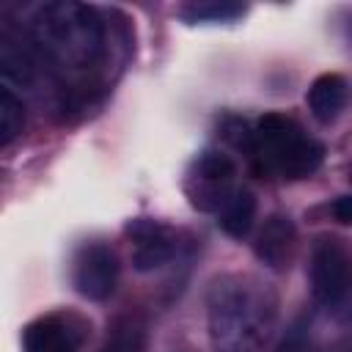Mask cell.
I'll return each instance as SVG.
<instances>
[{"mask_svg": "<svg viewBox=\"0 0 352 352\" xmlns=\"http://www.w3.org/2000/svg\"><path fill=\"white\" fill-rule=\"evenodd\" d=\"M248 6L242 3H228V0H195V3H184L179 6V19L187 25H226V22H236L239 16H245Z\"/></svg>", "mask_w": 352, "mask_h": 352, "instance_id": "12", "label": "cell"}, {"mask_svg": "<svg viewBox=\"0 0 352 352\" xmlns=\"http://www.w3.org/2000/svg\"><path fill=\"white\" fill-rule=\"evenodd\" d=\"M182 190L195 212H220L239 190L236 162L220 148H204L187 162Z\"/></svg>", "mask_w": 352, "mask_h": 352, "instance_id": "5", "label": "cell"}, {"mask_svg": "<svg viewBox=\"0 0 352 352\" xmlns=\"http://www.w3.org/2000/svg\"><path fill=\"white\" fill-rule=\"evenodd\" d=\"M212 352H261L278 327V292L253 272L214 275L204 297Z\"/></svg>", "mask_w": 352, "mask_h": 352, "instance_id": "2", "label": "cell"}, {"mask_svg": "<svg viewBox=\"0 0 352 352\" xmlns=\"http://www.w3.org/2000/svg\"><path fill=\"white\" fill-rule=\"evenodd\" d=\"M22 129H25V104L8 85H3L0 88V146L11 148L14 140L22 135Z\"/></svg>", "mask_w": 352, "mask_h": 352, "instance_id": "14", "label": "cell"}, {"mask_svg": "<svg viewBox=\"0 0 352 352\" xmlns=\"http://www.w3.org/2000/svg\"><path fill=\"white\" fill-rule=\"evenodd\" d=\"M346 99H349V82L338 72L319 74L305 94V104L319 124H333L346 107Z\"/></svg>", "mask_w": 352, "mask_h": 352, "instance_id": "10", "label": "cell"}, {"mask_svg": "<svg viewBox=\"0 0 352 352\" xmlns=\"http://www.w3.org/2000/svg\"><path fill=\"white\" fill-rule=\"evenodd\" d=\"M28 47L44 74L58 82L63 107H85L102 91L107 66L116 55V22L99 8L55 0L33 11Z\"/></svg>", "mask_w": 352, "mask_h": 352, "instance_id": "1", "label": "cell"}, {"mask_svg": "<svg viewBox=\"0 0 352 352\" xmlns=\"http://www.w3.org/2000/svg\"><path fill=\"white\" fill-rule=\"evenodd\" d=\"M121 275L118 253L110 242H85L72 258V286L80 297L102 302L116 292Z\"/></svg>", "mask_w": 352, "mask_h": 352, "instance_id": "7", "label": "cell"}, {"mask_svg": "<svg viewBox=\"0 0 352 352\" xmlns=\"http://www.w3.org/2000/svg\"><path fill=\"white\" fill-rule=\"evenodd\" d=\"M132 248V267L138 272H154L179 253V231L154 217H135L124 226Z\"/></svg>", "mask_w": 352, "mask_h": 352, "instance_id": "8", "label": "cell"}, {"mask_svg": "<svg viewBox=\"0 0 352 352\" xmlns=\"http://www.w3.org/2000/svg\"><path fill=\"white\" fill-rule=\"evenodd\" d=\"M330 212L338 223L344 226H352V195H338L333 204H330Z\"/></svg>", "mask_w": 352, "mask_h": 352, "instance_id": "15", "label": "cell"}, {"mask_svg": "<svg viewBox=\"0 0 352 352\" xmlns=\"http://www.w3.org/2000/svg\"><path fill=\"white\" fill-rule=\"evenodd\" d=\"M245 151L258 176L280 182L308 179L324 160V146L283 113H264L250 126Z\"/></svg>", "mask_w": 352, "mask_h": 352, "instance_id": "3", "label": "cell"}, {"mask_svg": "<svg viewBox=\"0 0 352 352\" xmlns=\"http://www.w3.org/2000/svg\"><path fill=\"white\" fill-rule=\"evenodd\" d=\"M253 253L264 267L275 272L289 270L297 253V226L292 223V217L270 214L253 236Z\"/></svg>", "mask_w": 352, "mask_h": 352, "instance_id": "9", "label": "cell"}, {"mask_svg": "<svg viewBox=\"0 0 352 352\" xmlns=\"http://www.w3.org/2000/svg\"><path fill=\"white\" fill-rule=\"evenodd\" d=\"M217 223L220 228L231 236V239H245L253 228V220H256V195L248 190V187H239L231 201L217 212Z\"/></svg>", "mask_w": 352, "mask_h": 352, "instance_id": "13", "label": "cell"}, {"mask_svg": "<svg viewBox=\"0 0 352 352\" xmlns=\"http://www.w3.org/2000/svg\"><path fill=\"white\" fill-rule=\"evenodd\" d=\"M91 336V319L58 308L30 319L22 330V352H80Z\"/></svg>", "mask_w": 352, "mask_h": 352, "instance_id": "6", "label": "cell"}, {"mask_svg": "<svg viewBox=\"0 0 352 352\" xmlns=\"http://www.w3.org/2000/svg\"><path fill=\"white\" fill-rule=\"evenodd\" d=\"M148 346V322L138 311L116 316L96 352H146Z\"/></svg>", "mask_w": 352, "mask_h": 352, "instance_id": "11", "label": "cell"}, {"mask_svg": "<svg viewBox=\"0 0 352 352\" xmlns=\"http://www.w3.org/2000/svg\"><path fill=\"white\" fill-rule=\"evenodd\" d=\"M308 278L314 300L338 322H352V245L336 234L316 236Z\"/></svg>", "mask_w": 352, "mask_h": 352, "instance_id": "4", "label": "cell"}]
</instances>
